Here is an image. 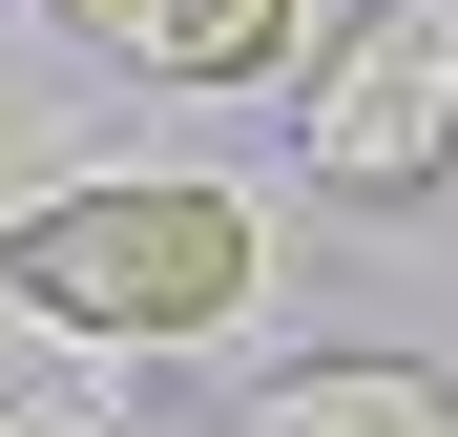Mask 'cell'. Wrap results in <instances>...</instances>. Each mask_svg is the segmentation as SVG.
<instances>
[{
	"label": "cell",
	"mask_w": 458,
	"mask_h": 437,
	"mask_svg": "<svg viewBox=\"0 0 458 437\" xmlns=\"http://www.w3.org/2000/svg\"><path fill=\"white\" fill-rule=\"evenodd\" d=\"M105 42L146 63V84H271L292 0H105Z\"/></svg>",
	"instance_id": "4"
},
{
	"label": "cell",
	"mask_w": 458,
	"mask_h": 437,
	"mask_svg": "<svg viewBox=\"0 0 458 437\" xmlns=\"http://www.w3.org/2000/svg\"><path fill=\"white\" fill-rule=\"evenodd\" d=\"M229 437H458V375H417V354H313V375H271Z\"/></svg>",
	"instance_id": "3"
},
{
	"label": "cell",
	"mask_w": 458,
	"mask_h": 437,
	"mask_svg": "<svg viewBox=\"0 0 458 437\" xmlns=\"http://www.w3.org/2000/svg\"><path fill=\"white\" fill-rule=\"evenodd\" d=\"M313 188H354V208H396V188H437L458 167V0H375V42L313 84Z\"/></svg>",
	"instance_id": "2"
},
{
	"label": "cell",
	"mask_w": 458,
	"mask_h": 437,
	"mask_svg": "<svg viewBox=\"0 0 458 437\" xmlns=\"http://www.w3.org/2000/svg\"><path fill=\"white\" fill-rule=\"evenodd\" d=\"M250 271H271V230H250L229 188H188V167L42 188L21 230H0V291H21L42 333H105V354H188V333H229V313H250Z\"/></svg>",
	"instance_id": "1"
}]
</instances>
